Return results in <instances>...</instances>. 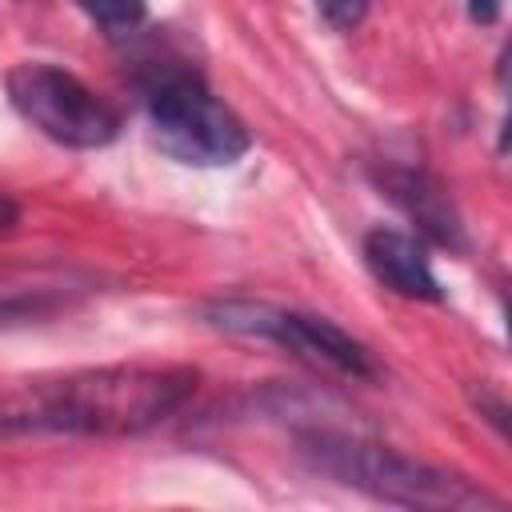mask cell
<instances>
[{"label":"cell","instance_id":"cell-9","mask_svg":"<svg viewBox=\"0 0 512 512\" xmlns=\"http://www.w3.org/2000/svg\"><path fill=\"white\" fill-rule=\"evenodd\" d=\"M316 12H320L324 24H332L336 32H352V28L368 16V0H316Z\"/></svg>","mask_w":512,"mask_h":512},{"label":"cell","instance_id":"cell-7","mask_svg":"<svg viewBox=\"0 0 512 512\" xmlns=\"http://www.w3.org/2000/svg\"><path fill=\"white\" fill-rule=\"evenodd\" d=\"M364 264L384 288H392L404 300H444L440 280L416 236H404L396 228H372L364 236Z\"/></svg>","mask_w":512,"mask_h":512},{"label":"cell","instance_id":"cell-3","mask_svg":"<svg viewBox=\"0 0 512 512\" xmlns=\"http://www.w3.org/2000/svg\"><path fill=\"white\" fill-rule=\"evenodd\" d=\"M144 108L152 124V140L180 164L192 168H224L236 164L252 148V132L244 120L212 96L200 72L164 64L144 84Z\"/></svg>","mask_w":512,"mask_h":512},{"label":"cell","instance_id":"cell-11","mask_svg":"<svg viewBox=\"0 0 512 512\" xmlns=\"http://www.w3.org/2000/svg\"><path fill=\"white\" fill-rule=\"evenodd\" d=\"M500 8H504V0H468V16L476 24H492L500 16Z\"/></svg>","mask_w":512,"mask_h":512},{"label":"cell","instance_id":"cell-8","mask_svg":"<svg viewBox=\"0 0 512 512\" xmlns=\"http://www.w3.org/2000/svg\"><path fill=\"white\" fill-rule=\"evenodd\" d=\"M80 8L108 32V36H128L144 24L148 4L144 0H80Z\"/></svg>","mask_w":512,"mask_h":512},{"label":"cell","instance_id":"cell-5","mask_svg":"<svg viewBox=\"0 0 512 512\" xmlns=\"http://www.w3.org/2000/svg\"><path fill=\"white\" fill-rule=\"evenodd\" d=\"M204 320L212 328H224V332H236V336H264V340L296 352L300 360L324 364V368L344 372V376L372 380L380 372L372 352L352 332L332 324L328 316L276 308V304H252V300H216V304L204 308Z\"/></svg>","mask_w":512,"mask_h":512},{"label":"cell","instance_id":"cell-6","mask_svg":"<svg viewBox=\"0 0 512 512\" xmlns=\"http://www.w3.org/2000/svg\"><path fill=\"white\" fill-rule=\"evenodd\" d=\"M376 184L388 192V200L440 248L460 252L464 248V224L448 200V192L440 188V180H432L424 168H404V164H384L376 172Z\"/></svg>","mask_w":512,"mask_h":512},{"label":"cell","instance_id":"cell-1","mask_svg":"<svg viewBox=\"0 0 512 512\" xmlns=\"http://www.w3.org/2000/svg\"><path fill=\"white\" fill-rule=\"evenodd\" d=\"M196 392L192 368L108 364L24 380L0 392V436H140L176 416Z\"/></svg>","mask_w":512,"mask_h":512},{"label":"cell","instance_id":"cell-12","mask_svg":"<svg viewBox=\"0 0 512 512\" xmlns=\"http://www.w3.org/2000/svg\"><path fill=\"white\" fill-rule=\"evenodd\" d=\"M16 220H20V204L8 192H0V232H8Z\"/></svg>","mask_w":512,"mask_h":512},{"label":"cell","instance_id":"cell-2","mask_svg":"<svg viewBox=\"0 0 512 512\" xmlns=\"http://www.w3.org/2000/svg\"><path fill=\"white\" fill-rule=\"evenodd\" d=\"M300 452L316 472H324V476H332L348 488H360L376 500H388V504L460 508V512L504 508V500L468 484L464 476L444 472V468L424 464V460H412V456H404L388 444H372V440H360V436L312 432V436L300 440Z\"/></svg>","mask_w":512,"mask_h":512},{"label":"cell","instance_id":"cell-4","mask_svg":"<svg viewBox=\"0 0 512 512\" xmlns=\"http://www.w3.org/2000/svg\"><path fill=\"white\" fill-rule=\"evenodd\" d=\"M12 108L48 140L64 148H104L120 136L116 108L80 76L48 60H24L4 80Z\"/></svg>","mask_w":512,"mask_h":512},{"label":"cell","instance_id":"cell-10","mask_svg":"<svg viewBox=\"0 0 512 512\" xmlns=\"http://www.w3.org/2000/svg\"><path fill=\"white\" fill-rule=\"evenodd\" d=\"M40 304L36 300H28V296H0V324L4 320H16V316H24V312H36Z\"/></svg>","mask_w":512,"mask_h":512}]
</instances>
